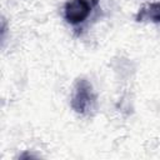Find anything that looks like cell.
<instances>
[{"label":"cell","mask_w":160,"mask_h":160,"mask_svg":"<svg viewBox=\"0 0 160 160\" xmlns=\"http://www.w3.org/2000/svg\"><path fill=\"white\" fill-rule=\"evenodd\" d=\"M70 104L74 111L80 115H89L95 110L96 96L91 84L86 79L76 80Z\"/></svg>","instance_id":"cell-1"},{"label":"cell","mask_w":160,"mask_h":160,"mask_svg":"<svg viewBox=\"0 0 160 160\" xmlns=\"http://www.w3.org/2000/svg\"><path fill=\"white\" fill-rule=\"evenodd\" d=\"M136 21H151L155 24L160 22V1L151 2L148 6L139 10L136 14Z\"/></svg>","instance_id":"cell-3"},{"label":"cell","mask_w":160,"mask_h":160,"mask_svg":"<svg viewBox=\"0 0 160 160\" xmlns=\"http://www.w3.org/2000/svg\"><path fill=\"white\" fill-rule=\"evenodd\" d=\"M98 0H68L64 5V19L72 26L82 24L92 10V4Z\"/></svg>","instance_id":"cell-2"}]
</instances>
